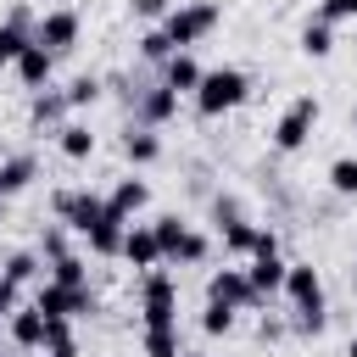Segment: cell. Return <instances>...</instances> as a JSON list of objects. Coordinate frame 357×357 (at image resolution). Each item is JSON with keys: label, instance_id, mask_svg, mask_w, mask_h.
Wrapping results in <instances>:
<instances>
[{"label": "cell", "instance_id": "1", "mask_svg": "<svg viewBox=\"0 0 357 357\" xmlns=\"http://www.w3.org/2000/svg\"><path fill=\"white\" fill-rule=\"evenodd\" d=\"M218 22H223V6H218V0H178V6L162 17V33L173 39V50H190V45H201Z\"/></svg>", "mask_w": 357, "mask_h": 357}, {"label": "cell", "instance_id": "2", "mask_svg": "<svg viewBox=\"0 0 357 357\" xmlns=\"http://www.w3.org/2000/svg\"><path fill=\"white\" fill-rule=\"evenodd\" d=\"M245 95H251V78H245L240 67H212V73H201V84H195V112H201V117H223V112H234Z\"/></svg>", "mask_w": 357, "mask_h": 357}, {"label": "cell", "instance_id": "3", "mask_svg": "<svg viewBox=\"0 0 357 357\" xmlns=\"http://www.w3.org/2000/svg\"><path fill=\"white\" fill-rule=\"evenodd\" d=\"M318 117H324V100L318 95H296L290 106H284V117L273 123V151H301L307 139H312V128H318Z\"/></svg>", "mask_w": 357, "mask_h": 357}, {"label": "cell", "instance_id": "4", "mask_svg": "<svg viewBox=\"0 0 357 357\" xmlns=\"http://www.w3.org/2000/svg\"><path fill=\"white\" fill-rule=\"evenodd\" d=\"M33 307H39L45 318H84V312H95V290H89V284H56V279H39Z\"/></svg>", "mask_w": 357, "mask_h": 357}, {"label": "cell", "instance_id": "5", "mask_svg": "<svg viewBox=\"0 0 357 357\" xmlns=\"http://www.w3.org/2000/svg\"><path fill=\"white\" fill-rule=\"evenodd\" d=\"M206 301H223V307H234V312H251V307H262L268 296H257V284H251L245 268H218V273L206 279Z\"/></svg>", "mask_w": 357, "mask_h": 357}, {"label": "cell", "instance_id": "6", "mask_svg": "<svg viewBox=\"0 0 357 357\" xmlns=\"http://www.w3.org/2000/svg\"><path fill=\"white\" fill-rule=\"evenodd\" d=\"M139 296H145V324H178V284H173V273H162V268H145V279H139Z\"/></svg>", "mask_w": 357, "mask_h": 357}, {"label": "cell", "instance_id": "7", "mask_svg": "<svg viewBox=\"0 0 357 357\" xmlns=\"http://www.w3.org/2000/svg\"><path fill=\"white\" fill-rule=\"evenodd\" d=\"M56 223H67L73 234H84L89 223H100V212H106V201L95 195V190H56Z\"/></svg>", "mask_w": 357, "mask_h": 357}, {"label": "cell", "instance_id": "8", "mask_svg": "<svg viewBox=\"0 0 357 357\" xmlns=\"http://www.w3.org/2000/svg\"><path fill=\"white\" fill-rule=\"evenodd\" d=\"M78 11H67V6H56V11H45L39 22H33V39L50 50V56H61V50H73L78 45Z\"/></svg>", "mask_w": 357, "mask_h": 357}, {"label": "cell", "instance_id": "9", "mask_svg": "<svg viewBox=\"0 0 357 357\" xmlns=\"http://www.w3.org/2000/svg\"><path fill=\"white\" fill-rule=\"evenodd\" d=\"M123 234H128V218H117L112 206L100 212V223H89L84 229V245L95 251V257H123Z\"/></svg>", "mask_w": 357, "mask_h": 357}, {"label": "cell", "instance_id": "10", "mask_svg": "<svg viewBox=\"0 0 357 357\" xmlns=\"http://www.w3.org/2000/svg\"><path fill=\"white\" fill-rule=\"evenodd\" d=\"M11 67H17V78H22L28 89H45V84H50V67H56V56H50L39 39H28V45H22V56H17Z\"/></svg>", "mask_w": 357, "mask_h": 357}, {"label": "cell", "instance_id": "11", "mask_svg": "<svg viewBox=\"0 0 357 357\" xmlns=\"http://www.w3.org/2000/svg\"><path fill=\"white\" fill-rule=\"evenodd\" d=\"M201 73H206V67H201V61H195L190 50H173V56L162 61V84H167V89H178V95H195Z\"/></svg>", "mask_w": 357, "mask_h": 357}, {"label": "cell", "instance_id": "12", "mask_svg": "<svg viewBox=\"0 0 357 357\" xmlns=\"http://www.w3.org/2000/svg\"><path fill=\"white\" fill-rule=\"evenodd\" d=\"M173 112H178V89H167V84H145V95H139V123H145V128H162Z\"/></svg>", "mask_w": 357, "mask_h": 357}, {"label": "cell", "instance_id": "13", "mask_svg": "<svg viewBox=\"0 0 357 357\" xmlns=\"http://www.w3.org/2000/svg\"><path fill=\"white\" fill-rule=\"evenodd\" d=\"M123 257L145 273V268H156L162 262V245H156V234H151V223H128V234H123Z\"/></svg>", "mask_w": 357, "mask_h": 357}, {"label": "cell", "instance_id": "14", "mask_svg": "<svg viewBox=\"0 0 357 357\" xmlns=\"http://www.w3.org/2000/svg\"><path fill=\"white\" fill-rule=\"evenodd\" d=\"M6 329H11V346L39 351V340H45V312H39V307H17V312H6Z\"/></svg>", "mask_w": 357, "mask_h": 357}, {"label": "cell", "instance_id": "15", "mask_svg": "<svg viewBox=\"0 0 357 357\" xmlns=\"http://www.w3.org/2000/svg\"><path fill=\"white\" fill-rule=\"evenodd\" d=\"M284 257L279 251H268V257H251L245 262V273H251V284H257V296H273V290H284Z\"/></svg>", "mask_w": 357, "mask_h": 357}, {"label": "cell", "instance_id": "16", "mask_svg": "<svg viewBox=\"0 0 357 357\" xmlns=\"http://www.w3.org/2000/svg\"><path fill=\"white\" fill-rule=\"evenodd\" d=\"M45 357H78V335H73V318H45V340H39Z\"/></svg>", "mask_w": 357, "mask_h": 357}, {"label": "cell", "instance_id": "17", "mask_svg": "<svg viewBox=\"0 0 357 357\" xmlns=\"http://www.w3.org/2000/svg\"><path fill=\"white\" fill-rule=\"evenodd\" d=\"M56 145H61L67 162H89V156H95V134H89L84 123H61V128H56Z\"/></svg>", "mask_w": 357, "mask_h": 357}, {"label": "cell", "instance_id": "18", "mask_svg": "<svg viewBox=\"0 0 357 357\" xmlns=\"http://www.w3.org/2000/svg\"><path fill=\"white\" fill-rule=\"evenodd\" d=\"M123 156H128L134 167H151V162L162 156V139H156V134L139 123V128H128V134H123Z\"/></svg>", "mask_w": 357, "mask_h": 357}, {"label": "cell", "instance_id": "19", "mask_svg": "<svg viewBox=\"0 0 357 357\" xmlns=\"http://www.w3.org/2000/svg\"><path fill=\"white\" fill-rule=\"evenodd\" d=\"M145 201H151V184H145V178H123V184H117V190L106 195V206H112L117 218H134V212H139Z\"/></svg>", "mask_w": 357, "mask_h": 357}, {"label": "cell", "instance_id": "20", "mask_svg": "<svg viewBox=\"0 0 357 357\" xmlns=\"http://www.w3.org/2000/svg\"><path fill=\"white\" fill-rule=\"evenodd\" d=\"M218 229H223V251H229V257H251V251H257V234H262L257 223H245V218H223Z\"/></svg>", "mask_w": 357, "mask_h": 357}, {"label": "cell", "instance_id": "21", "mask_svg": "<svg viewBox=\"0 0 357 357\" xmlns=\"http://www.w3.org/2000/svg\"><path fill=\"white\" fill-rule=\"evenodd\" d=\"M33 173H39V162H33V156H6V162H0V195L28 190V184H33Z\"/></svg>", "mask_w": 357, "mask_h": 357}, {"label": "cell", "instance_id": "22", "mask_svg": "<svg viewBox=\"0 0 357 357\" xmlns=\"http://www.w3.org/2000/svg\"><path fill=\"white\" fill-rule=\"evenodd\" d=\"M329 50H335V22H324V17H318V22H307V28H301V56L324 61Z\"/></svg>", "mask_w": 357, "mask_h": 357}, {"label": "cell", "instance_id": "23", "mask_svg": "<svg viewBox=\"0 0 357 357\" xmlns=\"http://www.w3.org/2000/svg\"><path fill=\"white\" fill-rule=\"evenodd\" d=\"M206 251H212V240H206L201 229H190V223H184L178 245H173V262H206Z\"/></svg>", "mask_w": 357, "mask_h": 357}, {"label": "cell", "instance_id": "24", "mask_svg": "<svg viewBox=\"0 0 357 357\" xmlns=\"http://www.w3.org/2000/svg\"><path fill=\"white\" fill-rule=\"evenodd\" d=\"M0 273L17 279V284H33V279H39V251H11V257L0 262Z\"/></svg>", "mask_w": 357, "mask_h": 357}, {"label": "cell", "instance_id": "25", "mask_svg": "<svg viewBox=\"0 0 357 357\" xmlns=\"http://www.w3.org/2000/svg\"><path fill=\"white\" fill-rule=\"evenodd\" d=\"M178 351V324H145V357Z\"/></svg>", "mask_w": 357, "mask_h": 357}, {"label": "cell", "instance_id": "26", "mask_svg": "<svg viewBox=\"0 0 357 357\" xmlns=\"http://www.w3.org/2000/svg\"><path fill=\"white\" fill-rule=\"evenodd\" d=\"M73 106H67V95H33V106H28V117L45 128V123H61Z\"/></svg>", "mask_w": 357, "mask_h": 357}, {"label": "cell", "instance_id": "27", "mask_svg": "<svg viewBox=\"0 0 357 357\" xmlns=\"http://www.w3.org/2000/svg\"><path fill=\"white\" fill-rule=\"evenodd\" d=\"M329 190L335 195H357V156H335L329 162Z\"/></svg>", "mask_w": 357, "mask_h": 357}, {"label": "cell", "instance_id": "28", "mask_svg": "<svg viewBox=\"0 0 357 357\" xmlns=\"http://www.w3.org/2000/svg\"><path fill=\"white\" fill-rule=\"evenodd\" d=\"M61 95H67V106H89V100H100V78H95V73H78Z\"/></svg>", "mask_w": 357, "mask_h": 357}, {"label": "cell", "instance_id": "29", "mask_svg": "<svg viewBox=\"0 0 357 357\" xmlns=\"http://www.w3.org/2000/svg\"><path fill=\"white\" fill-rule=\"evenodd\" d=\"M201 329H206V335H234V307H223V301H206V312H201Z\"/></svg>", "mask_w": 357, "mask_h": 357}, {"label": "cell", "instance_id": "30", "mask_svg": "<svg viewBox=\"0 0 357 357\" xmlns=\"http://www.w3.org/2000/svg\"><path fill=\"white\" fill-rule=\"evenodd\" d=\"M28 39H33L28 28H17V22H6V28H0V67H11V61L22 56V45H28Z\"/></svg>", "mask_w": 357, "mask_h": 357}, {"label": "cell", "instance_id": "31", "mask_svg": "<svg viewBox=\"0 0 357 357\" xmlns=\"http://www.w3.org/2000/svg\"><path fill=\"white\" fill-rule=\"evenodd\" d=\"M50 279H56V284H89V273H84V262H78L73 251L50 262Z\"/></svg>", "mask_w": 357, "mask_h": 357}, {"label": "cell", "instance_id": "32", "mask_svg": "<svg viewBox=\"0 0 357 357\" xmlns=\"http://www.w3.org/2000/svg\"><path fill=\"white\" fill-rule=\"evenodd\" d=\"M151 234H156V245H162V257H173V245H178V234H184V223L167 212V218H156L151 223Z\"/></svg>", "mask_w": 357, "mask_h": 357}, {"label": "cell", "instance_id": "33", "mask_svg": "<svg viewBox=\"0 0 357 357\" xmlns=\"http://www.w3.org/2000/svg\"><path fill=\"white\" fill-rule=\"evenodd\" d=\"M139 56H145V61H167V56H173V39H167L162 28H151V33L139 39Z\"/></svg>", "mask_w": 357, "mask_h": 357}, {"label": "cell", "instance_id": "34", "mask_svg": "<svg viewBox=\"0 0 357 357\" xmlns=\"http://www.w3.org/2000/svg\"><path fill=\"white\" fill-rule=\"evenodd\" d=\"M128 11H134L139 22H162V17L173 11V0H128Z\"/></svg>", "mask_w": 357, "mask_h": 357}, {"label": "cell", "instance_id": "35", "mask_svg": "<svg viewBox=\"0 0 357 357\" xmlns=\"http://www.w3.org/2000/svg\"><path fill=\"white\" fill-rule=\"evenodd\" d=\"M318 17L324 22H346V17H357V0H318Z\"/></svg>", "mask_w": 357, "mask_h": 357}, {"label": "cell", "instance_id": "36", "mask_svg": "<svg viewBox=\"0 0 357 357\" xmlns=\"http://www.w3.org/2000/svg\"><path fill=\"white\" fill-rule=\"evenodd\" d=\"M39 251H45L50 262H56V257H67V223H61V229H45V240H39Z\"/></svg>", "mask_w": 357, "mask_h": 357}, {"label": "cell", "instance_id": "37", "mask_svg": "<svg viewBox=\"0 0 357 357\" xmlns=\"http://www.w3.org/2000/svg\"><path fill=\"white\" fill-rule=\"evenodd\" d=\"M17 290H22V284L0 273V312H17V307H22V296H17Z\"/></svg>", "mask_w": 357, "mask_h": 357}, {"label": "cell", "instance_id": "38", "mask_svg": "<svg viewBox=\"0 0 357 357\" xmlns=\"http://www.w3.org/2000/svg\"><path fill=\"white\" fill-rule=\"evenodd\" d=\"M257 340H284V318H257Z\"/></svg>", "mask_w": 357, "mask_h": 357}, {"label": "cell", "instance_id": "39", "mask_svg": "<svg viewBox=\"0 0 357 357\" xmlns=\"http://www.w3.org/2000/svg\"><path fill=\"white\" fill-rule=\"evenodd\" d=\"M346 357H357V335H351V346H346Z\"/></svg>", "mask_w": 357, "mask_h": 357}, {"label": "cell", "instance_id": "40", "mask_svg": "<svg viewBox=\"0 0 357 357\" xmlns=\"http://www.w3.org/2000/svg\"><path fill=\"white\" fill-rule=\"evenodd\" d=\"M178 357H206V351H178Z\"/></svg>", "mask_w": 357, "mask_h": 357}, {"label": "cell", "instance_id": "41", "mask_svg": "<svg viewBox=\"0 0 357 357\" xmlns=\"http://www.w3.org/2000/svg\"><path fill=\"white\" fill-rule=\"evenodd\" d=\"M351 128H357V106H351Z\"/></svg>", "mask_w": 357, "mask_h": 357}, {"label": "cell", "instance_id": "42", "mask_svg": "<svg viewBox=\"0 0 357 357\" xmlns=\"http://www.w3.org/2000/svg\"><path fill=\"white\" fill-rule=\"evenodd\" d=\"M167 357H178V351H167Z\"/></svg>", "mask_w": 357, "mask_h": 357}, {"label": "cell", "instance_id": "43", "mask_svg": "<svg viewBox=\"0 0 357 357\" xmlns=\"http://www.w3.org/2000/svg\"><path fill=\"white\" fill-rule=\"evenodd\" d=\"M351 268H357V257H351Z\"/></svg>", "mask_w": 357, "mask_h": 357}, {"label": "cell", "instance_id": "44", "mask_svg": "<svg viewBox=\"0 0 357 357\" xmlns=\"http://www.w3.org/2000/svg\"><path fill=\"white\" fill-rule=\"evenodd\" d=\"M0 206H6V195H0Z\"/></svg>", "mask_w": 357, "mask_h": 357}]
</instances>
